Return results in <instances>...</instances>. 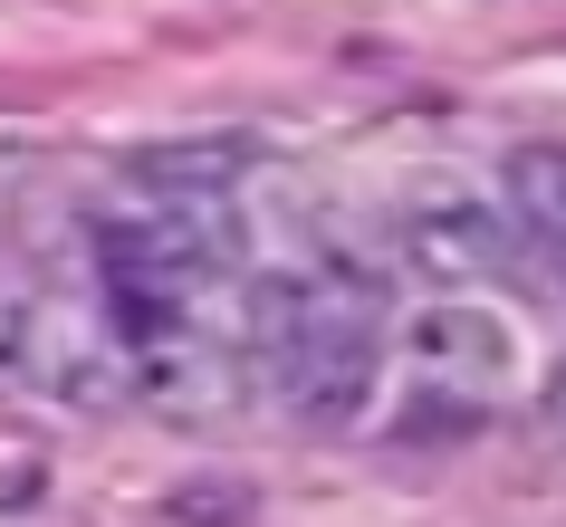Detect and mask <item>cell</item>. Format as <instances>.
Here are the masks:
<instances>
[{
  "instance_id": "277c9868",
  "label": "cell",
  "mask_w": 566,
  "mask_h": 527,
  "mask_svg": "<svg viewBox=\"0 0 566 527\" xmlns=\"http://www.w3.org/2000/svg\"><path fill=\"white\" fill-rule=\"evenodd\" d=\"M509 221H518L537 250H557V240H566V145L509 154Z\"/></svg>"
},
{
  "instance_id": "6da1fadb",
  "label": "cell",
  "mask_w": 566,
  "mask_h": 527,
  "mask_svg": "<svg viewBox=\"0 0 566 527\" xmlns=\"http://www.w3.org/2000/svg\"><path fill=\"white\" fill-rule=\"evenodd\" d=\"M250 365L289 422H356L385 383V307L356 268H279L250 288Z\"/></svg>"
},
{
  "instance_id": "3957f363",
  "label": "cell",
  "mask_w": 566,
  "mask_h": 527,
  "mask_svg": "<svg viewBox=\"0 0 566 527\" xmlns=\"http://www.w3.org/2000/svg\"><path fill=\"white\" fill-rule=\"evenodd\" d=\"M403 250H413L432 278H480V268L509 260V231L490 211H422L413 231H403Z\"/></svg>"
},
{
  "instance_id": "7a4b0ae2",
  "label": "cell",
  "mask_w": 566,
  "mask_h": 527,
  "mask_svg": "<svg viewBox=\"0 0 566 527\" xmlns=\"http://www.w3.org/2000/svg\"><path fill=\"white\" fill-rule=\"evenodd\" d=\"M403 383L432 393L442 422H471V412L490 403V383H500V336H490V317L432 307V317L413 326V346H403Z\"/></svg>"
}]
</instances>
